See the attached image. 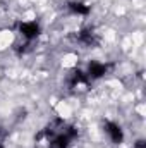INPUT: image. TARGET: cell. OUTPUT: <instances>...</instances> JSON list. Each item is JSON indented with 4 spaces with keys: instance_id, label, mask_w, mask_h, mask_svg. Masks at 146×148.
Returning <instances> with one entry per match:
<instances>
[{
    "instance_id": "6da1fadb",
    "label": "cell",
    "mask_w": 146,
    "mask_h": 148,
    "mask_svg": "<svg viewBox=\"0 0 146 148\" xmlns=\"http://www.w3.org/2000/svg\"><path fill=\"white\" fill-rule=\"evenodd\" d=\"M21 33L26 40H33L40 35V26L36 23H23L21 24Z\"/></svg>"
},
{
    "instance_id": "7a4b0ae2",
    "label": "cell",
    "mask_w": 146,
    "mask_h": 148,
    "mask_svg": "<svg viewBox=\"0 0 146 148\" xmlns=\"http://www.w3.org/2000/svg\"><path fill=\"white\" fill-rule=\"evenodd\" d=\"M105 127H107V133H108V136H110V140L113 141V143H120L122 141V129L115 124V122H107L105 124Z\"/></svg>"
},
{
    "instance_id": "3957f363",
    "label": "cell",
    "mask_w": 146,
    "mask_h": 148,
    "mask_svg": "<svg viewBox=\"0 0 146 148\" xmlns=\"http://www.w3.org/2000/svg\"><path fill=\"white\" fill-rule=\"evenodd\" d=\"M105 73H107V66L105 64H100V62H91L89 64V69H88L89 77H102Z\"/></svg>"
},
{
    "instance_id": "277c9868",
    "label": "cell",
    "mask_w": 146,
    "mask_h": 148,
    "mask_svg": "<svg viewBox=\"0 0 146 148\" xmlns=\"http://www.w3.org/2000/svg\"><path fill=\"white\" fill-rule=\"evenodd\" d=\"M69 9L72 10L74 14H81V16H86L89 12V7L84 5V3H81V2H71L69 3Z\"/></svg>"
},
{
    "instance_id": "5b68a950",
    "label": "cell",
    "mask_w": 146,
    "mask_h": 148,
    "mask_svg": "<svg viewBox=\"0 0 146 148\" xmlns=\"http://www.w3.org/2000/svg\"><path fill=\"white\" fill-rule=\"evenodd\" d=\"M79 41H83V43H86V45H93V43H95V33H93L91 29H84V31H81V35H79Z\"/></svg>"
},
{
    "instance_id": "8992f818",
    "label": "cell",
    "mask_w": 146,
    "mask_h": 148,
    "mask_svg": "<svg viewBox=\"0 0 146 148\" xmlns=\"http://www.w3.org/2000/svg\"><path fill=\"white\" fill-rule=\"evenodd\" d=\"M136 148H145V141H143V140H139V141H138V145H136Z\"/></svg>"
},
{
    "instance_id": "52a82bcc",
    "label": "cell",
    "mask_w": 146,
    "mask_h": 148,
    "mask_svg": "<svg viewBox=\"0 0 146 148\" xmlns=\"http://www.w3.org/2000/svg\"><path fill=\"white\" fill-rule=\"evenodd\" d=\"M0 148H2V147H0Z\"/></svg>"
}]
</instances>
